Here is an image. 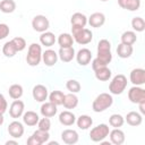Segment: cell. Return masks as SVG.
<instances>
[{"mask_svg":"<svg viewBox=\"0 0 145 145\" xmlns=\"http://www.w3.org/2000/svg\"><path fill=\"white\" fill-rule=\"evenodd\" d=\"M61 139L65 144L67 145H72V144H76L79 139V135L76 130L74 129H65L62 133H61Z\"/></svg>","mask_w":145,"mask_h":145,"instance_id":"obj_15","label":"cell"},{"mask_svg":"<svg viewBox=\"0 0 145 145\" xmlns=\"http://www.w3.org/2000/svg\"><path fill=\"white\" fill-rule=\"evenodd\" d=\"M125 120L129 126L137 127V126H140L143 122V114H140L137 111H130L125 117Z\"/></svg>","mask_w":145,"mask_h":145,"instance_id":"obj_21","label":"cell"},{"mask_svg":"<svg viewBox=\"0 0 145 145\" xmlns=\"http://www.w3.org/2000/svg\"><path fill=\"white\" fill-rule=\"evenodd\" d=\"M66 87H67V89L70 93H75V94L78 93V92H80V88H82L79 82L76 80V79H69V80H67Z\"/></svg>","mask_w":145,"mask_h":145,"instance_id":"obj_39","label":"cell"},{"mask_svg":"<svg viewBox=\"0 0 145 145\" xmlns=\"http://www.w3.org/2000/svg\"><path fill=\"white\" fill-rule=\"evenodd\" d=\"M109 133H110L109 126L106 123H100L96 127H94V128L91 129V131H89V138H91L92 142L99 143V142L104 140L109 136Z\"/></svg>","mask_w":145,"mask_h":145,"instance_id":"obj_6","label":"cell"},{"mask_svg":"<svg viewBox=\"0 0 145 145\" xmlns=\"http://www.w3.org/2000/svg\"><path fill=\"white\" fill-rule=\"evenodd\" d=\"M49 145H58V142H48Z\"/></svg>","mask_w":145,"mask_h":145,"instance_id":"obj_48","label":"cell"},{"mask_svg":"<svg viewBox=\"0 0 145 145\" xmlns=\"http://www.w3.org/2000/svg\"><path fill=\"white\" fill-rule=\"evenodd\" d=\"M10 41L12 42V44H14V46L16 48L17 52H20V51H23V50L26 48V41H25V39H23V37H20V36H16V37H14V39L10 40Z\"/></svg>","mask_w":145,"mask_h":145,"instance_id":"obj_40","label":"cell"},{"mask_svg":"<svg viewBox=\"0 0 145 145\" xmlns=\"http://www.w3.org/2000/svg\"><path fill=\"white\" fill-rule=\"evenodd\" d=\"M8 93H9V96L12 100H18V99H20L23 96L24 89H23V86L22 85H19V84H12L9 87Z\"/></svg>","mask_w":145,"mask_h":145,"instance_id":"obj_33","label":"cell"},{"mask_svg":"<svg viewBox=\"0 0 145 145\" xmlns=\"http://www.w3.org/2000/svg\"><path fill=\"white\" fill-rule=\"evenodd\" d=\"M37 127H39V129H41V130L49 131L50 128H51V120H50V118L43 117L42 119H40L39 122H37Z\"/></svg>","mask_w":145,"mask_h":145,"instance_id":"obj_41","label":"cell"},{"mask_svg":"<svg viewBox=\"0 0 145 145\" xmlns=\"http://www.w3.org/2000/svg\"><path fill=\"white\" fill-rule=\"evenodd\" d=\"M8 109V103H7V100L6 97L3 96V94L0 93V112L1 113H5Z\"/></svg>","mask_w":145,"mask_h":145,"instance_id":"obj_43","label":"cell"},{"mask_svg":"<svg viewBox=\"0 0 145 145\" xmlns=\"http://www.w3.org/2000/svg\"><path fill=\"white\" fill-rule=\"evenodd\" d=\"M75 57L79 66H87L92 60V52L89 49L83 48L75 54Z\"/></svg>","mask_w":145,"mask_h":145,"instance_id":"obj_14","label":"cell"},{"mask_svg":"<svg viewBox=\"0 0 145 145\" xmlns=\"http://www.w3.org/2000/svg\"><path fill=\"white\" fill-rule=\"evenodd\" d=\"M24 131H25V129H24L23 123L19 122V121H17V120L11 121L9 123V126H8V134L12 138H16V139L17 138H20L24 135Z\"/></svg>","mask_w":145,"mask_h":145,"instance_id":"obj_13","label":"cell"},{"mask_svg":"<svg viewBox=\"0 0 145 145\" xmlns=\"http://www.w3.org/2000/svg\"><path fill=\"white\" fill-rule=\"evenodd\" d=\"M71 35L74 41L80 45H86L93 40L92 31L82 26H71Z\"/></svg>","mask_w":145,"mask_h":145,"instance_id":"obj_1","label":"cell"},{"mask_svg":"<svg viewBox=\"0 0 145 145\" xmlns=\"http://www.w3.org/2000/svg\"><path fill=\"white\" fill-rule=\"evenodd\" d=\"M101 61H103L105 65H109L112 60V53H111V43L106 39H102L97 43V56Z\"/></svg>","mask_w":145,"mask_h":145,"instance_id":"obj_4","label":"cell"},{"mask_svg":"<svg viewBox=\"0 0 145 145\" xmlns=\"http://www.w3.org/2000/svg\"><path fill=\"white\" fill-rule=\"evenodd\" d=\"M105 66H108V65H105L103 61H101L99 58H95V59H93V61H92V69L93 70H96V69H99V68H102V67H105Z\"/></svg>","mask_w":145,"mask_h":145,"instance_id":"obj_44","label":"cell"},{"mask_svg":"<svg viewBox=\"0 0 145 145\" xmlns=\"http://www.w3.org/2000/svg\"><path fill=\"white\" fill-rule=\"evenodd\" d=\"M70 24L71 26H82L85 27L87 24V17L82 12H75L70 17Z\"/></svg>","mask_w":145,"mask_h":145,"instance_id":"obj_30","label":"cell"},{"mask_svg":"<svg viewBox=\"0 0 145 145\" xmlns=\"http://www.w3.org/2000/svg\"><path fill=\"white\" fill-rule=\"evenodd\" d=\"M118 5L128 11H136L140 8V0H118Z\"/></svg>","mask_w":145,"mask_h":145,"instance_id":"obj_23","label":"cell"},{"mask_svg":"<svg viewBox=\"0 0 145 145\" xmlns=\"http://www.w3.org/2000/svg\"><path fill=\"white\" fill-rule=\"evenodd\" d=\"M57 42L60 45V48H69V46H72L75 41H74L71 34H69V33H61L58 36Z\"/></svg>","mask_w":145,"mask_h":145,"instance_id":"obj_31","label":"cell"},{"mask_svg":"<svg viewBox=\"0 0 145 145\" xmlns=\"http://www.w3.org/2000/svg\"><path fill=\"white\" fill-rule=\"evenodd\" d=\"M41 61H42V46L39 43H32L28 46L26 62L31 67H35L39 66Z\"/></svg>","mask_w":145,"mask_h":145,"instance_id":"obj_3","label":"cell"},{"mask_svg":"<svg viewBox=\"0 0 145 145\" xmlns=\"http://www.w3.org/2000/svg\"><path fill=\"white\" fill-rule=\"evenodd\" d=\"M16 9V2L14 0H1L0 1V10L3 14H11Z\"/></svg>","mask_w":145,"mask_h":145,"instance_id":"obj_34","label":"cell"},{"mask_svg":"<svg viewBox=\"0 0 145 145\" xmlns=\"http://www.w3.org/2000/svg\"><path fill=\"white\" fill-rule=\"evenodd\" d=\"M62 105L67 110L75 109L78 105V97H77V95L75 93L65 94V97H63V101H62Z\"/></svg>","mask_w":145,"mask_h":145,"instance_id":"obj_24","label":"cell"},{"mask_svg":"<svg viewBox=\"0 0 145 145\" xmlns=\"http://www.w3.org/2000/svg\"><path fill=\"white\" fill-rule=\"evenodd\" d=\"M2 53H3L7 58H12V57L17 53V50H16V48L14 46V44H12L11 41H8V42H6V43L3 44V46H2Z\"/></svg>","mask_w":145,"mask_h":145,"instance_id":"obj_37","label":"cell"},{"mask_svg":"<svg viewBox=\"0 0 145 145\" xmlns=\"http://www.w3.org/2000/svg\"><path fill=\"white\" fill-rule=\"evenodd\" d=\"M24 110H25V104L23 101H20L19 99L18 100H15L11 104H10V108H9V116L14 119H18L23 116L24 113Z\"/></svg>","mask_w":145,"mask_h":145,"instance_id":"obj_12","label":"cell"},{"mask_svg":"<svg viewBox=\"0 0 145 145\" xmlns=\"http://www.w3.org/2000/svg\"><path fill=\"white\" fill-rule=\"evenodd\" d=\"M125 123V118L119 113H113L109 118V125L113 128H120Z\"/></svg>","mask_w":145,"mask_h":145,"instance_id":"obj_35","label":"cell"},{"mask_svg":"<svg viewBox=\"0 0 145 145\" xmlns=\"http://www.w3.org/2000/svg\"><path fill=\"white\" fill-rule=\"evenodd\" d=\"M87 23L89 24L91 27L99 28V27H101V26L104 25V23H105V16L102 12H93L87 18Z\"/></svg>","mask_w":145,"mask_h":145,"instance_id":"obj_18","label":"cell"},{"mask_svg":"<svg viewBox=\"0 0 145 145\" xmlns=\"http://www.w3.org/2000/svg\"><path fill=\"white\" fill-rule=\"evenodd\" d=\"M32 27L34 31L39 33H43L49 29L50 27V22L44 15H36L32 19Z\"/></svg>","mask_w":145,"mask_h":145,"instance_id":"obj_8","label":"cell"},{"mask_svg":"<svg viewBox=\"0 0 145 145\" xmlns=\"http://www.w3.org/2000/svg\"><path fill=\"white\" fill-rule=\"evenodd\" d=\"M131 27L134 32H143L145 29V22L142 17H134L131 19Z\"/></svg>","mask_w":145,"mask_h":145,"instance_id":"obj_38","label":"cell"},{"mask_svg":"<svg viewBox=\"0 0 145 145\" xmlns=\"http://www.w3.org/2000/svg\"><path fill=\"white\" fill-rule=\"evenodd\" d=\"M59 122L63 126H72L76 122V116L69 111V110H65L62 112H60L59 114Z\"/></svg>","mask_w":145,"mask_h":145,"instance_id":"obj_22","label":"cell"},{"mask_svg":"<svg viewBox=\"0 0 145 145\" xmlns=\"http://www.w3.org/2000/svg\"><path fill=\"white\" fill-rule=\"evenodd\" d=\"M9 32H10L9 26L7 24H5V23H1L0 24V41L6 39L9 35Z\"/></svg>","mask_w":145,"mask_h":145,"instance_id":"obj_42","label":"cell"},{"mask_svg":"<svg viewBox=\"0 0 145 145\" xmlns=\"http://www.w3.org/2000/svg\"><path fill=\"white\" fill-rule=\"evenodd\" d=\"M121 43L123 44H128V45H133L136 41H137V36H136V32L134 31H126L121 34Z\"/></svg>","mask_w":145,"mask_h":145,"instance_id":"obj_32","label":"cell"},{"mask_svg":"<svg viewBox=\"0 0 145 145\" xmlns=\"http://www.w3.org/2000/svg\"><path fill=\"white\" fill-rule=\"evenodd\" d=\"M109 136H110V143L114 145H121L125 143V139H126L125 133L120 128H113L109 133Z\"/></svg>","mask_w":145,"mask_h":145,"instance_id":"obj_19","label":"cell"},{"mask_svg":"<svg viewBox=\"0 0 145 145\" xmlns=\"http://www.w3.org/2000/svg\"><path fill=\"white\" fill-rule=\"evenodd\" d=\"M100 1H103L104 2V1H108V0H100Z\"/></svg>","mask_w":145,"mask_h":145,"instance_id":"obj_49","label":"cell"},{"mask_svg":"<svg viewBox=\"0 0 145 145\" xmlns=\"http://www.w3.org/2000/svg\"><path fill=\"white\" fill-rule=\"evenodd\" d=\"M3 122H5V118H3V113H1V112H0V126H1V125H2Z\"/></svg>","mask_w":145,"mask_h":145,"instance_id":"obj_47","label":"cell"},{"mask_svg":"<svg viewBox=\"0 0 145 145\" xmlns=\"http://www.w3.org/2000/svg\"><path fill=\"white\" fill-rule=\"evenodd\" d=\"M6 145H18V142L17 140H12V139H9L6 142Z\"/></svg>","mask_w":145,"mask_h":145,"instance_id":"obj_46","label":"cell"},{"mask_svg":"<svg viewBox=\"0 0 145 145\" xmlns=\"http://www.w3.org/2000/svg\"><path fill=\"white\" fill-rule=\"evenodd\" d=\"M113 103V97L109 93H101L99 94L93 103H92V109L94 112H103L106 109H109Z\"/></svg>","mask_w":145,"mask_h":145,"instance_id":"obj_2","label":"cell"},{"mask_svg":"<svg viewBox=\"0 0 145 145\" xmlns=\"http://www.w3.org/2000/svg\"><path fill=\"white\" fill-rule=\"evenodd\" d=\"M32 95H33V99L36 101V102H45V100L48 99L49 96V93H48V88L42 85V84H37L33 87V91H32Z\"/></svg>","mask_w":145,"mask_h":145,"instance_id":"obj_11","label":"cell"},{"mask_svg":"<svg viewBox=\"0 0 145 145\" xmlns=\"http://www.w3.org/2000/svg\"><path fill=\"white\" fill-rule=\"evenodd\" d=\"M49 101L54 103L57 106L58 105H62V101H63V97H65V94L61 92V91H53L49 94Z\"/></svg>","mask_w":145,"mask_h":145,"instance_id":"obj_36","label":"cell"},{"mask_svg":"<svg viewBox=\"0 0 145 145\" xmlns=\"http://www.w3.org/2000/svg\"><path fill=\"white\" fill-rule=\"evenodd\" d=\"M57 39H56V35L52 33V32H49V31H45L43 33H41L40 35V43L46 48H50L52 46L54 43H56Z\"/></svg>","mask_w":145,"mask_h":145,"instance_id":"obj_26","label":"cell"},{"mask_svg":"<svg viewBox=\"0 0 145 145\" xmlns=\"http://www.w3.org/2000/svg\"><path fill=\"white\" fill-rule=\"evenodd\" d=\"M58 59H59L58 58V53L52 49H48L44 52H42V60H43L44 65L48 66V67L54 66L57 63Z\"/></svg>","mask_w":145,"mask_h":145,"instance_id":"obj_16","label":"cell"},{"mask_svg":"<svg viewBox=\"0 0 145 145\" xmlns=\"http://www.w3.org/2000/svg\"><path fill=\"white\" fill-rule=\"evenodd\" d=\"M128 99L131 103H135V104H138L145 101V89L142 88L140 86L134 85L128 91Z\"/></svg>","mask_w":145,"mask_h":145,"instance_id":"obj_9","label":"cell"},{"mask_svg":"<svg viewBox=\"0 0 145 145\" xmlns=\"http://www.w3.org/2000/svg\"><path fill=\"white\" fill-rule=\"evenodd\" d=\"M94 75H95V78L100 82H106L111 78V70L110 68H108V66L105 67H102V68H99L96 70H94Z\"/></svg>","mask_w":145,"mask_h":145,"instance_id":"obj_28","label":"cell"},{"mask_svg":"<svg viewBox=\"0 0 145 145\" xmlns=\"http://www.w3.org/2000/svg\"><path fill=\"white\" fill-rule=\"evenodd\" d=\"M75 50L72 46H69V48H60L59 49V52H58V58L67 63V62H70L74 58H75Z\"/></svg>","mask_w":145,"mask_h":145,"instance_id":"obj_20","label":"cell"},{"mask_svg":"<svg viewBox=\"0 0 145 145\" xmlns=\"http://www.w3.org/2000/svg\"><path fill=\"white\" fill-rule=\"evenodd\" d=\"M127 77L122 74L116 75L109 85V92L113 95H120L123 93V91L127 87Z\"/></svg>","mask_w":145,"mask_h":145,"instance_id":"obj_5","label":"cell"},{"mask_svg":"<svg viewBox=\"0 0 145 145\" xmlns=\"http://www.w3.org/2000/svg\"><path fill=\"white\" fill-rule=\"evenodd\" d=\"M138 106H139V112H140V114H145V101L138 103Z\"/></svg>","mask_w":145,"mask_h":145,"instance_id":"obj_45","label":"cell"},{"mask_svg":"<svg viewBox=\"0 0 145 145\" xmlns=\"http://www.w3.org/2000/svg\"><path fill=\"white\" fill-rule=\"evenodd\" d=\"M23 122L25 125H27L28 127H33V126H36L39 120H40V117L36 112L34 111H27V112H24L23 113Z\"/></svg>","mask_w":145,"mask_h":145,"instance_id":"obj_25","label":"cell"},{"mask_svg":"<svg viewBox=\"0 0 145 145\" xmlns=\"http://www.w3.org/2000/svg\"><path fill=\"white\" fill-rule=\"evenodd\" d=\"M130 83L136 86H142L145 84V70L143 68H135L129 75Z\"/></svg>","mask_w":145,"mask_h":145,"instance_id":"obj_10","label":"cell"},{"mask_svg":"<svg viewBox=\"0 0 145 145\" xmlns=\"http://www.w3.org/2000/svg\"><path fill=\"white\" fill-rule=\"evenodd\" d=\"M76 123H77V127L82 130H86L88 129L89 127H92L93 125V119L87 116V114H82L79 116L78 118H76Z\"/></svg>","mask_w":145,"mask_h":145,"instance_id":"obj_29","label":"cell"},{"mask_svg":"<svg viewBox=\"0 0 145 145\" xmlns=\"http://www.w3.org/2000/svg\"><path fill=\"white\" fill-rule=\"evenodd\" d=\"M134 52V48L133 45H128V44H123V43H120L117 48V54L119 58L121 59H127L129 57H131Z\"/></svg>","mask_w":145,"mask_h":145,"instance_id":"obj_27","label":"cell"},{"mask_svg":"<svg viewBox=\"0 0 145 145\" xmlns=\"http://www.w3.org/2000/svg\"><path fill=\"white\" fill-rule=\"evenodd\" d=\"M40 112L43 117H46V118H52L57 114L58 112V108L54 103L52 102H43V104L41 105L40 108Z\"/></svg>","mask_w":145,"mask_h":145,"instance_id":"obj_17","label":"cell"},{"mask_svg":"<svg viewBox=\"0 0 145 145\" xmlns=\"http://www.w3.org/2000/svg\"><path fill=\"white\" fill-rule=\"evenodd\" d=\"M49 139H50L49 131L37 129L32 134V136L27 138V145H42L44 143H48Z\"/></svg>","mask_w":145,"mask_h":145,"instance_id":"obj_7","label":"cell"}]
</instances>
